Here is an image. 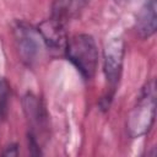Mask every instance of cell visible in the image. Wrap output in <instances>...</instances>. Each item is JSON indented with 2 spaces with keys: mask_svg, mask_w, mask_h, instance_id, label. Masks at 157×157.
<instances>
[{
  "mask_svg": "<svg viewBox=\"0 0 157 157\" xmlns=\"http://www.w3.org/2000/svg\"><path fill=\"white\" fill-rule=\"evenodd\" d=\"M64 52L67 60L85 80H91L94 76L98 64V49L92 36L81 33L67 38Z\"/></svg>",
  "mask_w": 157,
  "mask_h": 157,
  "instance_id": "1",
  "label": "cell"
},
{
  "mask_svg": "<svg viewBox=\"0 0 157 157\" xmlns=\"http://www.w3.org/2000/svg\"><path fill=\"white\" fill-rule=\"evenodd\" d=\"M156 113V87L155 81H150L142 88L136 104L131 109L126 120V131L130 137H140L150 131L155 123Z\"/></svg>",
  "mask_w": 157,
  "mask_h": 157,
  "instance_id": "2",
  "label": "cell"
},
{
  "mask_svg": "<svg viewBox=\"0 0 157 157\" xmlns=\"http://www.w3.org/2000/svg\"><path fill=\"white\" fill-rule=\"evenodd\" d=\"M125 44L120 37H115L107 42L103 50V71L110 90V97L119 82L124 64Z\"/></svg>",
  "mask_w": 157,
  "mask_h": 157,
  "instance_id": "3",
  "label": "cell"
},
{
  "mask_svg": "<svg viewBox=\"0 0 157 157\" xmlns=\"http://www.w3.org/2000/svg\"><path fill=\"white\" fill-rule=\"evenodd\" d=\"M13 34L21 60L27 65H32L37 60L42 42L38 31L25 22H18L13 28Z\"/></svg>",
  "mask_w": 157,
  "mask_h": 157,
  "instance_id": "4",
  "label": "cell"
},
{
  "mask_svg": "<svg viewBox=\"0 0 157 157\" xmlns=\"http://www.w3.org/2000/svg\"><path fill=\"white\" fill-rule=\"evenodd\" d=\"M37 31L42 38V42L53 50L64 49L66 44V33H65V25L60 21L50 17L39 23Z\"/></svg>",
  "mask_w": 157,
  "mask_h": 157,
  "instance_id": "5",
  "label": "cell"
},
{
  "mask_svg": "<svg viewBox=\"0 0 157 157\" xmlns=\"http://www.w3.org/2000/svg\"><path fill=\"white\" fill-rule=\"evenodd\" d=\"M157 5L156 0H147L136 17V33L140 38L146 39L155 34L157 28Z\"/></svg>",
  "mask_w": 157,
  "mask_h": 157,
  "instance_id": "6",
  "label": "cell"
},
{
  "mask_svg": "<svg viewBox=\"0 0 157 157\" xmlns=\"http://www.w3.org/2000/svg\"><path fill=\"white\" fill-rule=\"evenodd\" d=\"M90 0H53L52 17L66 25L69 21L80 16Z\"/></svg>",
  "mask_w": 157,
  "mask_h": 157,
  "instance_id": "7",
  "label": "cell"
},
{
  "mask_svg": "<svg viewBox=\"0 0 157 157\" xmlns=\"http://www.w3.org/2000/svg\"><path fill=\"white\" fill-rule=\"evenodd\" d=\"M23 109L26 113V117L31 124V131L32 132L34 129L39 128V126H44L45 124V112L40 104V102L38 101V98L36 96H33L32 93H27V96L23 98Z\"/></svg>",
  "mask_w": 157,
  "mask_h": 157,
  "instance_id": "8",
  "label": "cell"
},
{
  "mask_svg": "<svg viewBox=\"0 0 157 157\" xmlns=\"http://www.w3.org/2000/svg\"><path fill=\"white\" fill-rule=\"evenodd\" d=\"M9 85L6 81L0 80V119L4 118L7 108V101H9Z\"/></svg>",
  "mask_w": 157,
  "mask_h": 157,
  "instance_id": "9",
  "label": "cell"
},
{
  "mask_svg": "<svg viewBox=\"0 0 157 157\" xmlns=\"http://www.w3.org/2000/svg\"><path fill=\"white\" fill-rule=\"evenodd\" d=\"M4 156H17L18 155V150H17V145H10L6 147V150L2 152Z\"/></svg>",
  "mask_w": 157,
  "mask_h": 157,
  "instance_id": "10",
  "label": "cell"
}]
</instances>
